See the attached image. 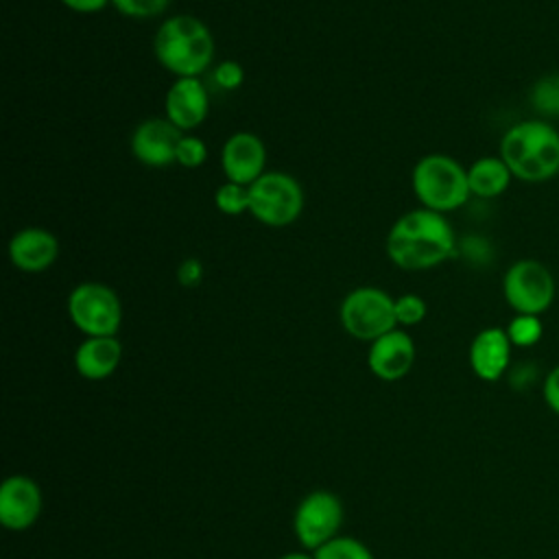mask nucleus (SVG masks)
<instances>
[{"mask_svg": "<svg viewBox=\"0 0 559 559\" xmlns=\"http://www.w3.org/2000/svg\"><path fill=\"white\" fill-rule=\"evenodd\" d=\"M384 249L389 260L402 271H428L452 258L456 249L454 227L445 214L417 207L391 225Z\"/></svg>", "mask_w": 559, "mask_h": 559, "instance_id": "f257e3e1", "label": "nucleus"}, {"mask_svg": "<svg viewBox=\"0 0 559 559\" xmlns=\"http://www.w3.org/2000/svg\"><path fill=\"white\" fill-rule=\"evenodd\" d=\"M515 179L542 183L559 175V131L544 118L511 124L500 138L498 153Z\"/></svg>", "mask_w": 559, "mask_h": 559, "instance_id": "f03ea898", "label": "nucleus"}, {"mask_svg": "<svg viewBox=\"0 0 559 559\" xmlns=\"http://www.w3.org/2000/svg\"><path fill=\"white\" fill-rule=\"evenodd\" d=\"M153 52L159 66L177 79L201 76L214 61V37L199 17L177 13L157 26Z\"/></svg>", "mask_w": 559, "mask_h": 559, "instance_id": "7ed1b4c3", "label": "nucleus"}, {"mask_svg": "<svg viewBox=\"0 0 559 559\" xmlns=\"http://www.w3.org/2000/svg\"><path fill=\"white\" fill-rule=\"evenodd\" d=\"M411 186L421 207L441 214L463 207L472 194L467 168L443 153L424 155L411 173Z\"/></svg>", "mask_w": 559, "mask_h": 559, "instance_id": "20e7f679", "label": "nucleus"}, {"mask_svg": "<svg viewBox=\"0 0 559 559\" xmlns=\"http://www.w3.org/2000/svg\"><path fill=\"white\" fill-rule=\"evenodd\" d=\"M301 183L280 170H266L249 186V214L266 227L293 225L304 212Z\"/></svg>", "mask_w": 559, "mask_h": 559, "instance_id": "39448f33", "label": "nucleus"}, {"mask_svg": "<svg viewBox=\"0 0 559 559\" xmlns=\"http://www.w3.org/2000/svg\"><path fill=\"white\" fill-rule=\"evenodd\" d=\"M338 319L349 336L373 343L397 328L395 299L378 286H358L341 301Z\"/></svg>", "mask_w": 559, "mask_h": 559, "instance_id": "423d86ee", "label": "nucleus"}, {"mask_svg": "<svg viewBox=\"0 0 559 559\" xmlns=\"http://www.w3.org/2000/svg\"><path fill=\"white\" fill-rule=\"evenodd\" d=\"M68 314L85 336H116L122 323V301L103 282H81L68 295Z\"/></svg>", "mask_w": 559, "mask_h": 559, "instance_id": "0eeeda50", "label": "nucleus"}, {"mask_svg": "<svg viewBox=\"0 0 559 559\" xmlns=\"http://www.w3.org/2000/svg\"><path fill=\"white\" fill-rule=\"evenodd\" d=\"M555 277L550 269L533 258L513 262L502 277V295L515 314H544L555 301Z\"/></svg>", "mask_w": 559, "mask_h": 559, "instance_id": "6e6552de", "label": "nucleus"}, {"mask_svg": "<svg viewBox=\"0 0 559 559\" xmlns=\"http://www.w3.org/2000/svg\"><path fill=\"white\" fill-rule=\"evenodd\" d=\"M341 522L343 504L330 491L308 493L295 511V533L299 542L310 550H319L323 544L334 539Z\"/></svg>", "mask_w": 559, "mask_h": 559, "instance_id": "1a4fd4ad", "label": "nucleus"}, {"mask_svg": "<svg viewBox=\"0 0 559 559\" xmlns=\"http://www.w3.org/2000/svg\"><path fill=\"white\" fill-rule=\"evenodd\" d=\"M183 131L177 129L166 116L146 118L131 133L133 157L148 168H166L177 162V146Z\"/></svg>", "mask_w": 559, "mask_h": 559, "instance_id": "9d476101", "label": "nucleus"}, {"mask_svg": "<svg viewBox=\"0 0 559 559\" xmlns=\"http://www.w3.org/2000/svg\"><path fill=\"white\" fill-rule=\"evenodd\" d=\"M266 146L260 135L251 131L231 133L221 148V168L227 181L251 186L266 170Z\"/></svg>", "mask_w": 559, "mask_h": 559, "instance_id": "9b49d317", "label": "nucleus"}, {"mask_svg": "<svg viewBox=\"0 0 559 559\" xmlns=\"http://www.w3.org/2000/svg\"><path fill=\"white\" fill-rule=\"evenodd\" d=\"M207 109L210 94L199 76H183L173 81L164 98V114L177 129L183 133L197 129L207 118Z\"/></svg>", "mask_w": 559, "mask_h": 559, "instance_id": "f8f14e48", "label": "nucleus"}, {"mask_svg": "<svg viewBox=\"0 0 559 559\" xmlns=\"http://www.w3.org/2000/svg\"><path fill=\"white\" fill-rule=\"evenodd\" d=\"M41 511L39 485L28 476H9L0 487V522L9 531H26Z\"/></svg>", "mask_w": 559, "mask_h": 559, "instance_id": "ddd939ff", "label": "nucleus"}, {"mask_svg": "<svg viewBox=\"0 0 559 559\" xmlns=\"http://www.w3.org/2000/svg\"><path fill=\"white\" fill-rule=\"evenodd\" d=\"M415 362V343L408 332L395 328L376 338L367 354V365L380 380L393 382L404 378Z\"/></svg>", "mask_w": 559, "mask_h": 559, "instance_id": "4468645a", "label": "nucleus"}, {"mask_svg": "<svg viewBox=\"0 0 559 559\" xmlns=\"http://www.w3.org/2000/svg\"><path fill=\"white\" fill-rule=\"evenodd\" d=\"M9 258L22 273H44L59 258V240L44 227H24L9 240Z\"/></svg>", "mask_w": 559, "mask_h": 559, "instance_id": "2eb2a0df", "label": "nucleus"}, {"mask_svg": "<svg viewBox=\"0 0 559 559\" xmlns=\"http://www.w3.org/2000/svg\"><path fill=\"white\" fill-rule=\"evenodd\" d=\"M511 341L504 328L480 330L469 345V367L476 378L485 382H496L504 376L511 362Z\"/></svg>", "mask_w": 559, "mask_h": 559, "instance_id": "dca6fc26", "label": "nucleus"}, {"mask_svg": "<svg viewBox=\"0 0 559 559\" xmlns=\"http://www.w3.org/2000/svg\"><path fill=\"white\" fill-rule=\"evenodd\" d=\"M122 360V343L116 336H85L76 347L74 367L85 380L109 378Z\"/></svg>", "mask_w": 559, "mask_h": 559, "instance_id": "f3484780", "label": "nucleus"}, {"mask_svg": "<svg viewBox=\"0 0 559 559\" xmlns=\"http://www.w3.org/2000/svg\"><path fill=\"white\" fill-rule=\"evenodd\" d=\"M511 179L513 173L500 155H485L467 166L469 192L480 199L500 197L511 186Z\"/></svg>", "mask_w": 559, "mask_h": 559, "instance_id": "a211bd4d", "label": "nucleus"}, {"mask_svg": "<svg viewBox=\"0 0 559 559\" xmlns=\"http://www.w3.org/2000/svg\"><path fill=\"white\" fill-rule=\"evenodd\" d=\"M528 103L544 120L559 118V72L539 76L531 87Z\"/></svg>", "mask_w": 559, "mask_h": 559, "instance_id": "6ab92c4d", "label": "nucleus"}, {"mask_svg": "<svg viewBox=\"0 0 559 559\" xmlns=\"http://www.w3.org/2000/svg\"><path fill=\"white\" fill-rule=\"evenodd\" d=\"M504 330L513 347H533L544 336V323L537 314H515Z\"/></svg>", "mask_w": 559, "mask_h": 559, "instance_id": "aec40b11", "label": "nucleus"}, {"mask_svg": "<svg viewBox=\"0 0 559 559\" xmlns=\"http://www.w3.org/2000/svg\"><path fill=\"white\" fill-rule=\"evenodd\" d=\"M214 205L227 216H238L249 212V186L225 181L214 192Z\"/></svg>", "mask_w": 559, "mask_h": 559, "instance_id": "412c9836", "label": "nucleus"}, {"mask_svg": "<svg viewBox=\"0 0 559 559\" xmlns=\"http://www.w3.org/2000/svg\"><path fill=\"white\" fill-rule=\"evenodd\" d=\"M314 559H373V555L354 537H334L314 550Z\"/></svg>", "mask_w": 559, "mask_h": 559, "instance_id": "4be33fe9", "label": "nucleus"}, {"mask_svg": "<svg viewBox=\"0 0 559 559\" xmlns=\"http://www.w3.org/2000/svg\"><path fill=\"white\" fill-rule=\"evenodd\" d=\"M111 4L116 7L118 13L127 17L148 20V17L162 15L168 9L170 0H111Z\"/></svg>", "mask_w": 559, "mask_h": 559, "instance_id": "5701e85b", "label": "nucleus"}, {"mask_svg": "<svg viewBox=\"0 0 559 559\" xmlns=\"http://www.w3.org/2000/svg\"><path fill=\"white\" fill-rule=\"evenodd\" d=\"M426 310H428L426 301L415 293H406L395 299V319H397V325L402 328L421 323L426 317Z\"/></svg>", "mask_w": 559, "mask_h": 559, "instance_id": "b1692460", "label": "nucleus"}, {"mask_svg": "<svg viewBox=\"0 0 559 559\" xmlns=\"http://www.w3.org/2000/svg\"><path fill=\"white\" fill-rule=\"evenodd\" d=\"M207 159V146L201 138L183 133L177 146V162L183 168H199Z\"/></svg>", "mask_w": 559, "mask_h": 559, "instance_id": "393cba45", "label": "nucleus"}, {"mask_svg": "<svg viewBox=\"0 0 559 559\" xmlns=\"http://www.w3.org/2000/svg\"><path fill=\"white\" fill-rule=\"evenodd\" d=\"M212 81H214L221 90L231 92V90H236V87L242 85V81H245V68H242L238 61H234V59L221 61V63H216V66L212 68Z\"/></svg>", "mask_w": 559, "mask_h": 559, "instance_id": "a878e982", "label": "nucleus"}, {"mask_svg": "<svg viewBox=\"0 0 559 559\" xmlns=\"http://www.w3.org/2000/svg\"><path fill=\"white\" fill-rule=\"evenodd\" d=\"M542 397H544L546 406H548L555 415H559V365H555V367L546 373V378H544V382H542Z\"/></svg>", "mask_w": 559, "mask_h": 559, "instance_id": "bb28decb", "label": "nucleus"}, {"mask_svg": "<svg viewBox=\"0 0 559 559\" xmlns=\"http://www.w3.org/2000/svg\"><path fill=\"white\" fill-rule=\"evenodd\" d=\"M203 277V266L197 258H186L179 266H177V282L186 288H194Z\"/></svg>", "mask_w": 559, "mask_h": 559, "instance_id": "cd10ccee", "label": "nucleus"}, {"mask_svg": "<svg viewBox=\"0 0 559 559\" xmlns=\"http://www.w3.org/2000/svg\"><path fill=\"white\" fill-rule=\"evenodd\" d=\"M66 9L74 11V13H98L103 11L107 4H111V0H59Z\"/></svg>", "mask_w": 559, "mask_h": 559, "instance_id": "c85d7f7f", "label": "nucleus"}, {"mask_svg": "<svg viewBox=\"0 0 559 559\" xmlns=\"http://www.w3.org/2000/svg\"><path fill=\"white\" fill-rule=\"evenodd\" d=\"M280 559H314V557L304 555V552H288V555H284V557H280Z\"/></svg>", "mask_w": 559, "mask_h": 559, "instance_id": "c756f323", "label": "nucleus"}]
</instances>
